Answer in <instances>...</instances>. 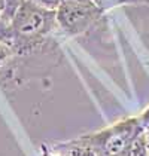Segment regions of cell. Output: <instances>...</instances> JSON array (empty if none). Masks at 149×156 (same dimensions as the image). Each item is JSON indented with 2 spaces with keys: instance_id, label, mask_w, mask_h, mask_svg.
<instances>
[{
  "instance_id": "obj_2",
  "label": "cell",
  "mask_w": 149,
  "mask_h": 156,
  "mask_svg": "<svg viewBox=\"0 0 149 156\" xmlns=\"http://www.w3.org/2000/svg\"><path fill=\"white\" fill-rule=\"evenodd\" d=\"M145 128L146 125L142 115H137L81 137L91 149H94L97 156H125L133 141L145 131Z\"/></svg>"
},
{
  "instance_id": "obj_9",
  "label": "cell",
  "mask_w": 149,
  "mask_h": 156,
  "mask_svg": "<svg viewBox=\"0 0 149 156\" xmlns=\"http://www.w3.org/2000/svg\"><path fill=\"white\" fill-rule=\"evenodd\" d=\"M13 55V49L8 45V43H3L0 42V64L6 62L8 58H11Z\"/></svg>"
},
{
  "instance_id": "obj_12",
  "label": "cell",
  "mask_w": 149,
  "mask_h": 156,
  "mask_svg": "<svg viewBox=\"0 0 149 156\" xmlns=\"http://www.w3.org/2000/svg\"><path fill=\"white\" fill-rule=\"evenodd\" d=\"M0 13H2V11H0Z\"/></svg>"
},
{
  "instance_id": "obj_8",
  "label": "cell",
  "mask_w": 149,
  "mask_h": 156,
  "mask_svg": "<svg viewBox=\"0 0 149 156\" xmlns=\"http://www.w3.org/2000/svg\"><path fill=\"white\" fill-rule=\"evenodd\" d=\"M31 2H35L36 5H39V6H43V8H46V9L57 11V9H58V6L61 5L64 0H31Z\"/></svg>"
},
{
  "instance_id": "obj_11",
  "label": "cell",
  "mask_w": 149,
  "mask_h": 156,
  "mask_svg": "<svg viewBox=\"0 0 149 156\" xmlns=\"http://www.w3.org/2000/svg\"><path fill=\"white\" fill-rule=\"evenodd\" d=\"M5 8V0H0V11H3Z\"/></svg>"
},
{
  "instance_id": "obj_7",
  "label": "cell",
  "mask_w": 149,
  "mask_h": 156,
  "mask_svg": "<svg viewBox=\"0 0 149 156\" xmlns=\"http://www.w3.org/2000/svg\"><path fill=\"white\" fill-rule=\"evenodd\" d=\"M0 42L3 43H11V33H9V24L0 16ZM11 46V45H9Z\"/></svg>"
},
{
  "instance_id": "obj_3",
  "label": "cell",
  "mask_w": 149,
  "mask_h": 156,
  "mask_svg": "<svg viewBox=\"0 0 149 156\" xmlns=\"http://www.w3.org/2000/svg\"><path fill=\"white\" fill-rule=\"evenodd\" d=\"M57 25L67 36H79L103 16L104 11L93 0H64L58 6Z\"/></svg>"
},
{
  "instance_id": "obj_4",
  "label": "cell",
  "mask_w": 149,
  "mask_h": 156,
  "mask_svg": "<svg viewBox=\"0 0 149 156\" xmlns=\"http://www.w3.org/2000/svg\"><path fill=\"white\" fill-rule=\"evenodd\" d=\"M51 147L55 152H60L64 156H97L94 152V149H91L84 140L82 137H76L67 141H60V143L51 144Z\"/></svg>"
},
{
  "instance_id": "obj_1",
  "label": "cell",
  "mask_w": 149,
  "mask_h": 156,
  "mask_svg": "<svg viewBox=\"0 0 149 156\" xmlns=\"http://www.w3.org/2000/svg\"><path fill=\"white\" fill-rule=\"evenodd\" d=\"M9 24L11 48L13 54H27L39 46L46 36L58 28L57 12L39 6L31 0H24L15 11Z\"/></svg>"
},
{
  "instance_id": "obj_5",
  "label": "cell",
  "mask_w": 149,
  "mask_h": 156,
  "mask_svg": "<svg viewBox=\"0 0 149 156\" xmlns=\"http://www.w3.org/2000/svg\"><path fill=\"white\" fill-rule=\"evenodd\" d=\"M125 156H149V150H148V146H146V141H145L143 132L133 141L131 147L128 149V152H127Z\"/></svg>"
},
{
  "instance_id": "obj_10",
  "label": "cell",
  "mask_w": 149,
  "mask_h": 156,
  "mask_svg": "<svg viewBox=\"0 0 149 156\" xmlns=\"http://www.w3.org/2000/svg\"><path fill=\"white\" fill-rule=\"evenodd\" d=\"M40 156H64L60 152H55L51 146H46V144H42L40 146Z\"/></svg>"
},
{
  "instance_id": "obj_6",
  "label": "cell",
  "mask_w": 149,
  "mask_h": 156,
  "mask_svg": "<svg viewBox=\"0 0 149 156\" xmlns=\"http://www.w3.org/2000/svg\"><path fill=\"white\" fill-rule=\"evenodd\" d=\"M23 2H24V0H5V8H3V11L0 13V16H2L6 23H9V21L12 20L15 11L20 8V5H21Z\"/></svg>"
}]
</instances>
